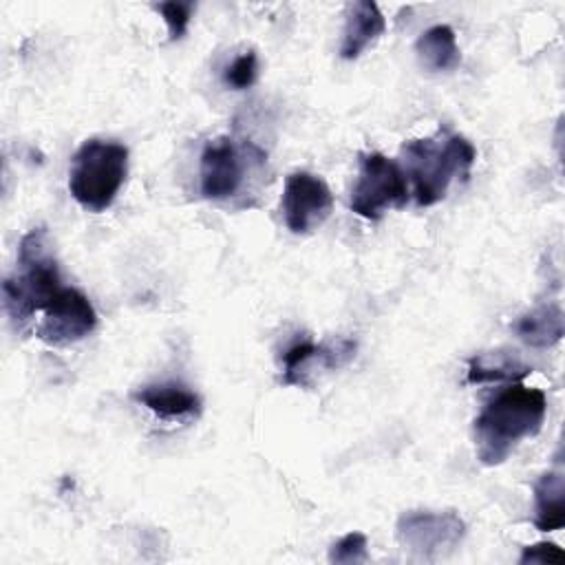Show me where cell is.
<instances>
[{"mask_svg": "<svg viewBox=\"0 0 565 565\" xmlns=\"http://www.w3.org/2000/svg\"><path fill=\"white\" fill-rule=\"evenodd\" d=\"M386 29V20L380 7L371 0H358L349 4L347 22L340 42V57L355 60L360 57Z\"/></svg>", "mask_w": 565, "mask_h": 565, "instance_id": "obj_12", "label": "cell"}, {"mask_svg": "<svg viewBox=\"0 0 565 565\" xmlns=\"http://www.w3.org/2000/svg\"><path fill=\"white\" fill-rule=\"evenodd\" d=\"M331 563H362L366 561V536L362 532H349L338 539L329 550Z\"/></svg>", "mask_w": 565, "mask_h": 565, "instance_id": "obj_19", "label": "cell"}, {"mask_svg": "<svg viewBox=\"0 0 565 565\" xmlns=\"http://www.w3.org/2000/svg\"><path fill=\"white\" fill-rule=\"evenodd\" d=\"M64 289L44 227L29 230L18 243V267L2 282V307L18 331L44 311Z\"/></svg>", "mask_w": 565, "mask_h": 565, "instance_id": "obj_2", "label": "cell"}, {"mask_svg": "<svg viewBox=\"0 0 565 565\" xmlns=\"http://www.w3.org/2000/svg\"><path fill=\"white\" fill-rule=\"evenodd\" d=\"M415 53L419 64L430 73L452 71L461 60L455 31L448 24H435L426 29L415 42Z\"/></svg>", "mask_w": 565, "mask_h": 565, "instance_id": "obj_16", "label": "cell"}, {"mask_svg": "<svg viewBox=\"0 0 565 565\" xmlns=\"http://www.w3.org/2000/svg\"><path fill=\"white\" fill-rule=\"evenodd\" d=\"M547 413L541 388L512 382L475 419V448L483 466H499L525 437H534Z\"/></svg>", "mask_w": 565, "mask_h": 565, "instance_id": "obj_1", "label": "cell"}, {"mask_svg": "<svg viewBox=\"0 0 565 565\" xmlns=\"http://www.w3.org/2000/svg\"><path fill=\"white\" fill-rule=\"evenodd\" d=\"M530 373V366L519 358L516 351L497 349L479 353L468 360V384L483 382H519Z\"/></svg>", "mask_w": 565, "mask_h": 565, "instance_id": "obj_14", "label": "cell"}, {"mask_svg": "<svg viewBox=\"0 0 565 565\" xmlns=\"http://www.w3.org/2000/svg\"><path fill=\"white\" fill-rule=\"evenodd\" d=\"M402 157L404 174L413 181L415 203L428 207L446 196L457 177L470 174L477 150L463 135L439 130L435 137L406 141Z\"/></svg>", "mask_w": 565, "mask_h": 565, "instance_id": "obj_3", "label": "cell"}, {"mask_svg": "<svg viewBox=\"0 0 565 565\" xmlns=\"http://www.w3.org/2000/svg\"><path fill=\"white\" fill-rule=\"evenodd\" d=\"M135 399L143 404L159 419H194L201 415V397L179 382L148 384L135 393Z\"/></svg>", "mask_w": 565, "mask_h": 565, "instance_id": "obj_11", "label": "cell"}, {"mask_svg": "<svg viewBox=\"0 0 565 565\" xmlns=\"http://www.w3.org/2000/svg\"><path fill=\"white\" fill-rule=\"evenodd\" d=\"M42 313L44 318L35 327V335L53 347L79 342L97 324L95 307L88 296L75 287H64Z\"/></svg>", "mask_w": 565, "mask_h": 565, "instance_id": "obj_9", "label": "cell"}, {"mask_svg": "<svg viewBox=\"0 0 565 565\" xmlns=\"http://www.w3.org/2000/svg\"><path fill=\"white\" fill-rule=\"evenodd\" d=\"M466 523L455 510H408L397 519L399 545L419 561H437L450 554L463 539Z\"/></svg>", "mask_w": 565, "mask_h": 565, "instance_id": "obj_7", "label": "cell"}, {"mask_svg": "<svg viewBox=\"0 0 565 565\" xmlns=\"http://www.w3.org/2000/svg\"><path fill=\"white\" fill-rule=\"evenodd\" d=\"M265 163V152L252 141L216 137L205 143L199 161L201 194L212 201H225L241 192L245 177Z\"/></svg>", "mask_w": 565, "mask_h": 565, "instance_id": "obj_5", "label": "cell"}, {"mask_svg": "<svg viewBox=\"0 0 565 565\" xmlns=\"http://www.w3.org/2000/svg\"><path fill=\"white\" fill-rule=\"evenodd\" d=\"M534 525L554 532L565 525V479L561 472H543L534 483Z\"/></svg>", "mask_w": 565, "mask_h": 565, "instance_id": "obj_15", "label": "cell"}, {"mask_svg": "<svg viewBox=\"0 0 565 565\" xmlns=\"http://www.w3.org/2000/svg\"><path fill=\"white\" fill-rule=\"evenodd\" d=\"M154 9L163 15L166 24H168V38L174 42V40H181L188 31V24H190V18L196 9L194 2H181V0H170V2H159L154 4Z\"/></svg>", "mask_w": 565, "mask_h": 565, "instance_id": "obj_18", "label": "cell"}, {"mask_svg": "<svg viewBox=\"0 0 565 565\" xmlns=\"http://www.w3.org/2000/svg\"><path fill=\"white\" fill-rule=\"evenodd\" d=\"M563 309L556 302L539 305L514 322V333L534 349H547L563 338Z\"/></svg>", "mask_w": 565, "mask_h": 565, "instance_id": "obj_13", "label": "cell"}, {"mask_svg": "<svg viewBox=\"0 0 565 565\" xmlns=\"http://www.w3.org/2000/svg\"><path fill=\"white\" fill-rule=\"evenodd\" d=\"M256 77H258V57L254 51H245V53L236 55L223 71L225 86H230L234 90H245V88L254 86Z\"/></svg>", "mask_w": 565, "mask_h": 565, "instance_id": "obj_17", "label": "cell"}, {"mask_svg": "<svg viewBox=\"0 0 565 565\" xmlns=\"http://www.w3.org/2000/svg\"><path fill=\"white\" fill-rule=\"evenodd\" d=\"M408 203V179L397 161L382 152L360 154V172L351 190V210L369 221H377L391 207Z\"/></svg>", "mask_w": 565, "mask_h": 565, "instance_id": "obj_6", "label": "cell"}, {"mask_svg": "<svg viewBox=\"0 0 565 565\" xmlns=\"http://www.w3.org/2000/svg\"><path fill=\"white\" fill-rule=\"evenodd\" d=\"M353 351L355 344L351 340H338L333 344H313L311 340L296 342L282 353V382L289 386H307V375L311 373L313 362L335 369L344 364Z\"/></svg>", "mask_w": 565, "mask_h": 565, "instance_id": "obj_10", "label": "cell"}, {"mask_svg": "<svg viewBox=\"0 0 565 565\" xmlns=\"http://www.w3.org/2000/svg\"><path fill=\"white\" fill-rule=\"evenodd\" d=\"M565 561V552L556 545V543H536V545H527L521 552L519 563H563Z\"/></svg>", "mask_w": 565, "mask_h": 565, "instance_id": "obj_20", "label": "cell"}, {"mask_svg": "<svg viewBox=\"0 0 565 565\" xmlns=\"http://www.w3.org/2000/svg\"><path fill=\"white\" fill-rule=\"evenodd\" d=\"M280 207L289 232L309 234L329 218L333 194L324 179L307 170H296L285 179Z\"/></svg>", "mask_w": 565, "mask_h": 565, "instance_id": "obj_8", "label": "cell"}, {"mask_svg": "<svg viewBox=\"0 0 565 565\" xmlns=\"http://www.w3.org/2000/svg\"><path fill=\"white\" fill-rule=\"evenodd\" d=\"M128 174V148L119 141H84L68 168L71 196L90 212H104L113 205Z\"/></svg>", "mask_w": 565, "mask_h": 565, "instance_id": "obj_4", "label": "cell"}]
</instances>
